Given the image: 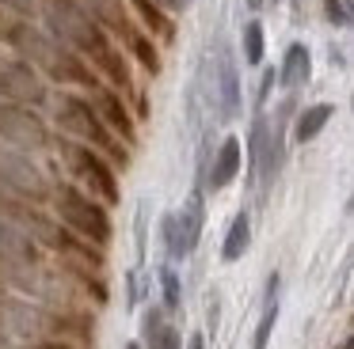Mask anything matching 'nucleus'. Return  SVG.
Listing matches in <instances>:
<instances>
[{
    "mask_svg": "<svg viewBox=\"0 0 354 349\" xmlns=\"http://www.w3.org/2000/svg\"><path fill=\"white\" fill-rule=\"evenodd\" d=\"M0 42L4 50L19 53L24 61H31L50 83L57 88H80V91H95L103 83V76L95 72V65L77 53L73 46H65L62 38H54L42 23L35 19H12L0 15Z\"/></svg>",
    "mask_w": 354,
    "mask_h": 349,
    "instance_id": "obj_1",
    "label": "nucleus"
},
{
    "mask_svg": "<svg viewBox=\"0 0 354 349\" xmlns=\"http://www.w3.org/2000/svg\"><path fill=\"white\" fill-rule=\"evenodd\" d=\"M50 110H54L57 133L73 137V141H84V144H92V148H100L103 156H107L115 167H122V171L130 167V144H126L122 137L111 133V126L103 121V114L95 110L92 95H80V91H62V95H54Z\"/></svg>",
    "mask_w": 354,
    "mask_h": 349,
    "instance_id": "obj_2",
    "label": "nucleus"
},
{
    "mask_svg": "<svg viewBox=\"0 0 354 349\" xmlns=\"http://www.w3.org/2000/svg\"><path fill=\"white\" fill-rule=\"evenodd\" d=\"M42 27H46L54 38H62L65 46H73L77 53H84L92 65H100V61L118 46L115 34H111L92 12H84L77 0H46Z\"/></svg>",
    "mask_w": 354,
    "mask_h": 349,
    "instance_id": "obj_3",
    "label": "nucleus"
},
{
    "mask_svg": "<svg viewBox=\"0 0 354 349\" xmlns=\"http://www.w3.org/2000/svg\"><path fill=\"white\" fill-rule=\"evenodd\" d=\"M54 217L62 220L65 228H73L77 235H84L88 243L107 250L111 239H115V220H111V205L100 201L95 194H88L84 186H77L73 179H57L54 182Z\"/></svg>",
    "mask_w": 354,
    "mask_h": 349,
    "instance_id": "obj_4",
    "label": "nucleus"
},
{
    "mask_svg": "<svg viewBox=\"0 0 354 349\" xmlns=\"http://www.w3.org/2000/svg\"><path fill=\"white\" fill-rule=\"evenodd\" d=\"M54 152H57V159L65 163V171H69V179L77 182V186H84L88 194H95L100 201H107L111 209L122 201V190H118V167L111 163L100 148L57 133L54 137Z\"/></svg>",
    "mask_w": 354,
    "mask_h": 349,
    "instance_id": "obj_5",
    "label": "nucleus"
},
{
    "mask_svg": "<svg viewBox=\"0 0 354 349\" xmlns=\"http://www.w3.org/2000/svg\"><path fill=\"white\" fill-rule=\"evenodd\" d=\"M42 250L46 247L27 228H19L8 217H0V273H4V285L16 288L19 296H35L39 273L46 266Z\"/></svg>",
    "mask_w": 354,
    "mask_h": 349,
    "instance_id": "obj_6",
    "label": "nucleus"
},
{
    "mask_svg": "<svg viewBox=\"0 0 354 349\" xmlns=\"http://www.w3.org/2000/svg\"><path fill=\"white\" fill-rule=\"evenodd\" d=\"M54 182H57V179L39 163V156L0 144V186H4V190L27 197V201L46 205L50 197H54Z\"/></svg>",
    "mask_w": 354,
    "mask_h": 349,
    "instance_id": "obj_7",
    "label": "nucleus"
},
{
    "mask_svg": "<svg viewBox=\"0 0 354 349\" xmlns=\"http://www.w3.org/2000/svg\"><path fill=\"white\" fill-rule=\"evenodd\" d=\"M0 103H19V106L42 110V106L54 103V91H50V80L31 61L4 50L0 53Z\"/></svg>",
    "mask_w": 354,
    "mask_h": 349,
    "instance_id": "obj_8",
    "label": "nucleus"
},
{
    "mask_svg": "<svg viewBox=\"0 0 354 349\" xmlns=\"http://www.w3.org/2000/svg\"><path fill=\"white\" fill-rule=\"evenodd\" d=\"M54 137L57 133H50V121L42 118V110L19 103H0V144L42 156V152L54 148Z\"/></svg>",
    "mask_w": 354,
    "mask_h": 349,
    "instance_id": "obj_9",
    "label": "nucleus"
},
{
    "mask_svg": "<svg viewBox=\"0 0 354 349\" xmlns=\"http://www.w3.org/2000/svg\"><path fill=\"white\" fill-rule=\"evenodd\" d=\"M95 103V110L103 114V121L111 126V133L122 137L126 144H138V114L130 110V103H126V95L118 88H111V83H100L95 91H88Z\"/></svg>",
    "mask_w": 354,
    "mask_h": 349,
    "instance_id": "obj_10",
    "label": "nucleus"
},
{
    "mask_svg": "<svg viewBox=\"0 0 354 349\" xmlns=\"http://www.w3.org/2000/svg\"><path fill=\"white\" fill-rule=\"evenodd\" d=\"M240 167H244V144H240V137H225V141L217 144L214 159H209L206 190H209V194H221V190H229L232 182H236Z\"/></svg>",
    "mask_w": 354,
    "mask_h": 349,
    "instance_id": "obj_11",
    "label": "nucleus"
},
{
    "mask_svg": "<svg viewBox=\"0 0 354 349\" xmlns=\"http://www.w3.org/2000/svg\"><path fill=\"white\" fill-rule=\"evenodd\" d=\"M214 103L225 121L240 114V76H236V61L229 57V50H221L214 61Z\"/></svg>",
    "mask_w": 354,
    "mask_h": 349,
    "instance_id": "obj_12",
    "label": "nucleus"
},
{
    "mask_svg": "<svg viewBox=\"0 0 354 349\" xmlns=\"http://www.w3.org/2000/svg\"><path fill=\"white\" fill-rule=\"evenodd\" d=\"M130 12L138 15V23L156 38V42H164V46L176 42V15L164 12L156 0H130Z\"/></svg>",
    "mask_w": 354,
    "mask_h": 349,
    "instance_id": "obj_13",
    "label": "nucleus"
},
{
    "mask_svg": "<svg viewBox=\"0 0 354 349\" xmlns=\"http://www.w3.org/2000/svg\"><path fill=\"white\" fill-rule=\"evenodd\" d=\"M122 46H126V53H130L133 61H138L141 68H145L149 76H160V68H164V61H160V46H156V38L149 34L141 23H133L130 30L122 34Z\"/></svg>",
    "mask_w": 354,
    "mask_h": 349,
    "instance_id": "obj_14",
    "label": "nucleus"
},
{
    "mask_svg": "<svg viewBox=\"0 0 354 349\" xmlns=\"http://www.w3.org/2000/svg\"><path fill=\"white\" fill-rule=\"evenodd\" d=\"M308 76H313V53H308L305 42H293L290 50L282 53V65H278V83H282L286 91H297L308 83Z\"/></svg>",
    "mask_w": 354,
    "mask_h": 349,
    "instance_id": "obj_15",
    "label": "nucleus"
},
{
    "mask_svg": "<svg viewBox=\"0 0 354 349\" xmlns=\"http://www.w3.org/2000/svg\"><path fill=\"white\" fill-rule=\"evenodd\" d=\"M84 12H92L95 19L103 23V27L111 30V34L122 42V34L133 27V19H130V0H77Z\"/></svg>",
    "mask_w": 354,
    "mask_h": 349,
    "instance_id": "obj_16",
    "label": "nucleus"
},
{
    "mask_svg": "<svg viewBox=\"0 0 354 349\" xmlns=\"http://www.w3.org/2000/svg\"><path fill=\"white\" fill-rule=\"evenodd\" d=\"M331 118H335V103H313V106H305V110H297V118H293V141L297 144L316 141V137L328 129Z\"/></svg>",
    "mask_w": 354,
    "mask_h": 349,
    "instance_id": "obj_17",
    "label": "nucleus"
},
{
    "mask_svg": "<svg viewBox=\"0 0 354 349\" xmlns=\"http://www.w3.org/2000/svg\"><path fill=\"white\" fill-rule=\"evenodd\" d=\"M248 247H252V217H248V209H240L221 239V262H229V266L240 262L248 255Z\"/></svg>",
    "mask_w": 354,
    "mask_h": 349,
    "instance_id": "obj_18",
    "label": "nucleus"
},
{
    "mask_svg": "<svg viewBox=\"0 0 354 349\" xmlns=\"http://www.w3.org/2000/svg\"><path fill=\"white\" fill-rule=\"evenodd\" d=\"M206 190H194L191 194V201L179 209V228H183V239H187V250H194L198 247V239H202V224H206Z\"/></svg>",
    "mask_w": 354,
    "mask_h": 349,
    "instance_id": "obj_19",
    "label": "nucleus"
},
{
    "mask_svg": "<svg viewBox=\"0 0 354 349\" xmlns=\"http://www.w3.org/2000/svg\"><path fill=\"white\" fill-rule=\"evenodd\" d=\"M274 323H278V273H270L267 277V300H263V315H259V326H255V334H252V349H267L270 346Z\"/></svg>",
    "mask_w": 354,
    "mask_h": 349,
    "instance_id": "obj_20",
    "label": "nucleus"
},
{
    "mask_svg": "<svg viewBox=\"0 0 354 349\" xmlns=\"http://www.w3.org/2000/svg\"><path fill=\"white\" fill-rule=\"evenodd\" d=\"M240 53H244L248 68H259L263 57H267V30H263L259 19H248L240 27Z\"/></svg>",
    "mask_w": 354,
    "mask_h": 349,
    "instance_id": "obj_21",
    "label": "nucleus"
},
{
    "mask_svg": "<svg viewBox=\"0 0 354 349\" xmlns=\"http://www.w3.org/2000/svg\"><path fill=\"white\" fill-rule=\"evenodd\" d=\"M160 235H164V250H168L171 262H183L191 255L187 239H183V228H179V212H164L160 217Z\"/></svg>",
    "mask_w": 354,
    "mask_h": 349,
    "instance_id": "obj_22",
    "label": "nucleus"
},
{
    "mask_svg": "<svg viewBox=\"0 0 354 349\" xmlns=\"http://www.w3.org/2000/svg\"><path fill=\"white\" fill-rule=\"evenodd\" d=\"M160 296H164V308H168V315L183 308V285H179L176 266H160Z\"/></svg>",
    "mask_w": 354,
    "mask_h": 349,
    "instance_id": "obj_23",
    "label": "nucleus"
},
{
    "mask_svg": "<svg viewBox=\"0 0 354 349\" xmlns=\"http://www.w3.org/2000/svg\"><path fill=\"white\" fill-rule=\"evenodd\" d=\"M46 12V0H0V15H12V19H42Z\"/></svg>",
    "mask_w": 354,
    "mask_h": 349,
    "instance_id": "obj_24",
    "label": "nucleus"
},
{
    "mask_svg": "<svg viewBox=\"0 0 354 349\" xmlns=\"http://www.w3.org/2000/svg\"><path fill=\"white\" fill-rule=\"evenodd\" d=\"M145 349H187V346H183V334H179V330H176V326H171V323H168V326H164V330H160V334H156V338H153V341H149V346H145Z\"/></svg>",
    "mask_w": 354,
    "mask_h": 349,
    "instance_id": "obj_25",
    "label": "nucleus"
},
{
    "mask_svg": "<svg viewBox=\"0 0 354 349\" xmlns=\"http://www.w3.org/2000/svg\"><path fill=\"white\" fill-rule=\"evenodd\" d=\"M324 12H328V19L335 23V27H346V23L354 19V15L343 8V0H324Z\"/></svg>",
    "mask_w": 354,
    "mask_h": 349,
    "instance_id": "obj_26",
    "label": "nucleus"
},
{
    "mask_svg": "<svg viewBox=\"0 0 354 349\" xmlns=\"http://www.w3.org/2000/svg\"><path fill=\"white\" fill-rule=\"evenodd\" d=\"M27 349H84V346L65 341V338H31V341H27Z\"/></svg>",
    "mask_w": 354,
    "mask_h": 349,
    "instance_id": "obj_27",
    "label": "nucleus"
},
{
    "mask_svg": "<svg viewBox=\"0 0 354 349\" xmlns=\"http://www.w3.org/2000/svg\"><path fill=\"white\" fill-rule=\"evenodd\" d=\"M274 80H278L274 68H263V83H259V95H255V106H259V110H263V103H267L270 88H274Z\"/></svg>",
    "mask_w": 354,
    "mask_h": 349,
    "instance_id": "obj_28",
    "label": "nucleus"
},
{
    "mask_svg": "<svg viewBox=\"0 0 354 349\" xmlns=\"http://www.w3.org/2000/svg\"><path fill=\"white\" fill-rule=\"evenodd\" d=\"M156 4L164 8V12H171V15H179V12H187L191 8V0H156Z\"/></svg>",
    "mask_w": 354,
    "mask_h": 349,
    "instance_id": "obj_29",
    "label": "nucleus"
},
{
    "mask_svg": "<svg viewBox=\"0 0 354 349\" xmlns=\"http://www.w3.org/2000/svg\"><path fill=\"white\" fill-rule=\"evenodd\" d=\"M187 349H206V334H202V330H194L191 338H187Z\"/></svg>",
    "mask_w": 354,
    "mask_h": 349,
    "instance_id": "obj_30",
    "label": "nucleus"
},
{
    "mask_svg": "<svg viewBox=\"0 0 354 349\" xmlns=\"http://www.w3.org/2000/svg\"><path fill=\"white\" fill-rule=\"evenodd\" d=\"M248 4V12H263V4H267V0H244Z\"/></svg>",
    "mask_w": 354,
    "mask_h": 349,
    "instance_id": "obj_31",
    "label": "nucleus"
},
{
    "mask_svg": "<svg viewBox=\"0 0 354 349\" xmlns=\"http://www.w3.org/2000/svg\"><path fill=\"white\" fill-rule=\"evenodd\" d=\"M339 349H354V330H351V334H346V338H343V341H339Z\"/></svg>",
    "mask_w": 354,
    "mask_h": 349,
    "instance_id": "obj_32",
    "label": "nucleus"
},
{
    "mask_svg": "<svg viewBox=\"0 0 354 349\" xmlns=\"http://www.w3.org/2000/svg\"><path fill=\"white\" fill-rule=\"evenodd\" d=\"M0 349H12V341H8V338H4V334H0Z\"/></svg>",
    "mask_w": 354,
    "mask_h": 349,
    "instance_id": "obj_33",
    "label": "nucleus"
},
{
    "mask_svg": "<svg viewBox=\"0 0 354 349\" xmlns=\"http://www.w3.org/2000/svg\"><path fill=\"white\" fill-rule=\"evenodd\" d=\"M126 349H141V341H130V346H126Z\"/></svg>",
    "mask_w": 354,
    "mask_h": 349,
    "instance_id": "obj_34",
    "label": "nucleus"
},
{
    "mask_svg": "<svg viewBox=\"0 0 354 349\" xmlns=\"http://www.w3.org/2000/svg\"><path fill=\"white\" fill-rule=\"evenodd\" d=\"M0 323H4V311H0Z\"/></svg>",
    "mask_w": 354,
    "mask_h": 349,
    "instance_id": "obj_35",
    "label": "nucleus"
},
{
    "mask_svg": "<svg viewBox=\"0 0 354 349\" xmlns=\"http://www.w3.org/2000/svg\"><path fill=\"white\" fill-rule=\"evenodd\" d=\"M267 4H278V0H267Z\"/></svg>",
    "mask_w": 354,
    "mask_h": 349,
    "instance_id": "obj_36",
    "label": "nucleus"
},
{
    "mask_svg": "<svg viewBox=\"0 0 354 349\" xmlns=\"http://www.w3.org/2000/svg\"><path fill=\"white\" fill-rule=\"evenodd\" d=\"M351 12H354V8H351Z\"/></svg>",
    "mask_w": 354,
    "mask_h": 349,
    "instance_id": "obj_37",
    "label": "nucleus"
}]
</instances>
